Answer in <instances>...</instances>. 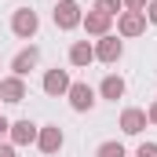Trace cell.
Returning a JSON list of instances; mask_svg holds the SVG:
<instances>
[{
	"instance_id": "obj_5",
	"label": "cell",
	"mask_w": 157,
	"mask_h": 157,
	"mask_svg": "<svg viewBox=\"0 0 157 157\" xmlns=\"http://www.w3.org/2000/svg\"><path fill=\"white\" fill-rule=\"evenodd\" d=\"M121 55H124V44H121L117 37H110V33H106V37H99V44H95V59H99V62L113 66Z\"/></svg>"
},
{
	"instance_id": "obj_3",
	"label": "cell",
	"mask_w": 157,
	"mask_h": 157,
	"mask_svg": "<svg viewBox=\"0 0 157 157\" xmlns=\"http://www.w3.org/2000/svg\"><path fill=\"white\" fill-rule=\"evenodd\" d=\"M117 33L121 37H139V33H146V15H143V11H121L117 15Z\"/></svg>"
},
{
	"instance_id": "obj_7",
	"label": "cell",
	"mask_w": 157,
	"mask_h": 157,
	"mask_svg": "<svg viewBox=\"0 0 157 157\" xmlns=\"http://www.w3.org/2000/svg\"><path fill=\"white\" fill-rule=\"evenodd\" d=\"M37 62H40V48L29 44V48H22V51L11 59V73H15V77H26L29 70H37Z\"/></svg>"
},
{
	"instance_id": "obj_22",
	"label": "cell",
	"mask_w": 157,
	"mask_h": 157,
	"mask_svg": "<svg viewBox=\"0 0 157 157\" xmlns=\"http://www.w3.org/2000/svg\"><path fill=\"white\" fill-rule=\"evenodd\" d=\"M7 128H11V124H7V117H0V135H4Z\"/></svg>"
},
{
	"instance_id": "obj_14",
	"label": "cell",
	"mask_w": 157,
	"mask_h": 157,
	"mask_svg": "<svg viewBox=\"0 0 157 157\" xmlns=\"http://www.w3.org/2000/svg\"><path fill=\"white\" fill-rule=\"evenodd\" d=\"M99 95H102V99H113V102H117L121 95H124V80H121L117 73L102 77V84H99Z\"/></svg>"
},
{
	"instance_id": "obj_4",
	"label": "cell",
	"mask_w": 157,
	"mask_h": 157,
	"mask_svg": "<svg viewBox=\"0 0 157 157\" xmlns=\"http://www.w3.org/2000/svg\"><path fill=\"white\" fill-rule=\"evenodd\" d=\"M66 95H70V106H73L77 113H88V110L95 106V91H91V88H88L84 80L70 84V91H66Z\"/></svg>"
},
{
	"instance_id": "obj_17",
	"label": "cell",
	"mask_w": 157,
	"mask_h": 157,
	"mask_svg": "<svg viewBox=\"0 0 157 157\" xmlns=\"http://www.w3.org/2000/svg\"><path fill=\"white\" fill-rule=\"evenodd\" d=\"M135 157H157V143H143V146L135 150Z\"/></svg>"
},
{
	"instance_id": "obj_20",
	"label": "cell",
	"mask_w": 157,
	"mask_h": 157,
	"mask_svg": "<svg viewBox=\"0 0 157 157\" xmlns=\"http://www.w3.org/2000/svg\"><path fill=\"white\" fill-rule=\"evenodd\" d=\"M0 157H18V154H15V146H7V143H0Z\"/></svg>"
},
{
	"instance_id": "obj_8",
	"label": "cell",
	"mask_w": 157,
	"mask_h": 157,
	"mask_svg": "<svg viewBox=\"0 0 157 157\" xmlns=\"http://www.w3.org/2000/svg\"><path fill=\"white\" fill-rule=\"evenodd\" d=\"M37 146H40V154H59L62 150V128L59 124H44L37 132Z\"/></svg>"
},
{
	"instance_id": "obj_11",
	"label": "cell",
	"mask_w": 157,
	"mask_h": 157,
	"mask_svg": "<svg viewBox=\"0 0 157 157\" xmlns=\"http://www.w3.org/2000/svg\"><path fill=\"white\" fill-rule=\"evenodd\" d=\"M146 110H135V106H128V110H124V113H121V132H124V135H139V132H143V128H146Z\"/></svg>"
},
{
	"instance_id": "obj_2",
	"label": "cell",
	"mask_w": 157,
	"mask_h": 157,
	"mask_svg": "<svg viewBox=\"0 0 157 157\" xmlns=\"http://www.w3.org/2000/svg\"><path fill=\"white\" fill-rule=\"evenodd\" d=\"M80 18H84V11H80L73 0H59L55 4V26L59 29H77Z\"/></svg>"
},
{
	"instance_id": "obj_15",
	"label": "cell",
	"mask_w": 157,
	"mask_h": 157,
	"mask_svg": "<svg viewBox=\"0 0 157 157\" xmlns=\"http://www.w3.org/2000/svg\"><path fill=\"white\" fill-rule=\"evenodd\" d=\"M95 157H128V154H124L121 143H102V146L95 150Z\"/></svg>"
},
{
	"instance_id": "obj_1",
	"label": "cell",
	"mask_w": 157,
	"mask_h": 157,
	"mask_svg": "<svg viewBox=\"0 0 157 157\" xmlns=\"http://www.w3.org/2000/svg\"><path fill=\"white\" fill-rule=\"evenodd\" d=\"M37 29H40V18H37L33 7H18V11L11 15V33H15V37L33 40V37H37Z\"/></svg>"
},
{
	"instance_id": "obj_10",
	"label": "cell",
	"mask_w": 157,
	"mask_h": 157,
	"mask_svg": "<svg viewBox=\"0 0 157 157\" xmlns=\"http://www.w3.org/2000/svg\"><path fill=\"white\" fill-rule=\"evenodd\" d=\"M70 84H73L70 73H66V70H59V66L44 73V91H48V95H66V91H70Z\"/></svg>"
},
{
	"instance_id": "obj_21",
	"label": "cell",
	"mask_w": 157,
	"mask_h": 157,
	"mask_svg": "<svg viewBox=\"0 0 157 157\" xmlns=\"http://www.w3.org/2000/svg\"><path fill=\"white\" fill-rule=\"evenodd\" d=\"M146 117H150V121H154V124H157V99H154V102H150V110H146Z\"/></svg>"
},
{
	"instance_id": "obj_18",
	"label": "cell",
	"mask_w": 157,
	"mask_h": 157,
	"mask_svg": "<svg viewBox=\"0 0 157 157\" xmlns=\"http://www.w3.org/2000/svg\"><path fill=\"white\" fill-rule=\"evenodd\" d=\"M143 15H146V18H150V22H154V26H157V0H150V4L143 7Z\"/></svg>"
},
{
	"instance_id": "obj_13",
	"label": "cell",
	"mask_w": 157,
	"mask_h": 157,
	"mask_svg": "<svg viewBox=\"0 0 157 157\" xmlns=\"http://www.w3.org/2000/svg\"><path fill=\"white\" fill-rule=\"evenodd\" d=\"M70 62L84 70V66H91L95 62V44H88V40H77V44H70Z\"/></svg>"
},
{
	"instance_id": "obj_9",
	"label": "cell",
	"mask_w": 157,
	"mask_h": 157,
	"mask_svg": "<svg viewBox=\"0 0 157 157\" xmlns=\"http://www.w3.org/2000/svg\"><path fill=\"white\" fill-rule=\"evenodd\" d=\"M7 132H11V146H29V143H37V132H40V128L33 124V121H15Z\"/></svg>"
},
{
	"instance_id": "obj_16",
	"label": "cell",
	"mask_w": 157,
	"mask_h": 157,
	"mask_svg": "<svg viewBox=\"0 0 157 157\" xmlns=\"http://www.w3.org/2000/svg\"><path fill=\"white\" fill-rule=\"evenodd\" d=\"M124 7V0H95V11H106V15H117Z\"/></svg>"
},
{
	"instance_id": "obj_12",
	"label": "cell",
	"mask_w": 157,
	"mask_h": 157,
	"mask_svg": "<svg viewBox=\"0 0 157 157\" xmlns=\"http://www.w3.org/2000/svg\"><path fill=\"white\" fill-rule=\"evenodd\" d=\"M0 99H4V102H22V99H26V80L15 77V73L4 77L0 80Z\"/></svg>"
},
{
	"instance_id": "obj_19",
	"label": "cell",
	"mask_w": 157,
	"mask_h": 157,
	"mask_svg": "<svg viewBox=\"0 0 157 157\" xmlns=\"http://www.w3.org/2000/svg\"><path fill=\"white\" fill-rule=\"evenodd\" d=\"M146 4H150V0H124V7H128V11H143Z\"/></svg>"
},
{
	"instance_id": "obj_6",
	"label": "cell",
	"mask_w": 157,
	"mask_h": 157,
	"mask_svg": "<svg viewBox=\"0 0 157 157\" xmlns=\"http://www.w3.org/2000/svg\"><path fill=\"white\" fill-rule=\"evenodd\" d=\"M80 26H84L91 37H106V33H110V26H113V15H106V11H95V7H91V11L80 18Z\"/></svg>"
}]
</instances>
